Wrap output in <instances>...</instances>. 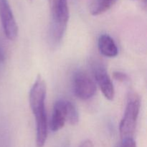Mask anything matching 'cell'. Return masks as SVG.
<instances>
[{
    "mask_svg": "<svg viewBox=\"0 0 147 147\" xmlns=\"http://www.w3.org/2000/svg\"><path fill=\"white\" fill-rule=\"evenodd\" d=\"M0 20L6 37L14 40L18 36V25L8 0H0Z\"/></svg>",
    "mask_w": 147,
    "mask_h": 147,
    "instance_id": "5b68a950",
    "label": "cell"
},
{
    "mask_svg": "<svg viewBox=\"0 0 147 147\" xmlns=\"http://www.w3.org/2000/svg\"><path fill=\"white\" fill-rule=\"evenodd\" d=\"M47 85L40 76H37L29 95L30 109L35 119L36 146H45L48 136V123L45 110Z\"/></svg>",
    "mask_w": 147,
    "mask_h": 147,
    "instance_id": "6da1fadb",
    "label": "cell"
},
{
    "mask_svg": "<svg viewBox=\"0 0 147 147\" xmlns=\"http://www.w3.org/2000/svg\"><path fill=\"white\" fill-rule=\"evenodd\" d=\"M117 1L118 0H94L90 7V14L93 16L100 15L111 9Z\"/></svg>",
    "mask_w": 147,
    "mask_h": 147,
    "instance_id": "9c48e42d",
    "label": "cell"
},
{
    "mask_svg": "<svg viewBox=\"0 0 147 147\" xmlns=\"http://www.w3.org/2000/svg\"><path fill=\"white\" fill-rule=\"evenodd\" d=\"M79 121V114L77 109L74 106L73 103L67 100V122H68L70 125L77 124Z\"/></svg>",
    "mask_w": 147,
    "mask_h": 147,
    "instance_id": "30bf717a",
    "label": "cell"
},
{
    "mask_svg": "<svg viewBox=\"0 0 147 147\" xmlns=\"http://www.w3.org/2000/svg\"><path fill=\"white\" fill-rule=\"evenodd\" d=\"M141 107V99L136 93H131L128 98L124 114L119 124L121 139L133 138Z\"/></svg>",
    "mask_w": 147,
    "mask_h": 147,
    "instance_id": "3957f363",
    "label": "cell"
},
{
    "mask_svg": "<svg viewBox=\"0 0 147 147\" xmlns=\"http://www.w3.org/2000/svg\"><path fill=\"white\" fill-rule=\"evenodd\" d=\"M67 100L65 99H59L55 103L50 121V129L53 131L62 129L67 122Z\"/></svg>",
    "mask_w": 147,
    "mask_h": 147,
    "instance_id": "52a82bcc",
    "label": "cell"
},
{
    "mask_svg": "<svg viewBox=\"0 0 147 147\" xmlns=\"http://www.w3.org/2000/svg\"><path fill=\"white\" fill-rule=\"evenodd\" d=\"M113 77L116 80L119 82H122V83H124V82L129 80V77L127 75L121 71H115L113 73Z\"/></svg>",
    "mask_w": 147,
    "mask_h": 147,
    "instance_id": "7c38bea8",
    "label": "cell"
},
{
    "mask_svg": "<svg viewBox=\"0 0 147 147\" xmlns=\"http://www.w3.org/2000/svg\"><path fill=\"white\" fill-rule=\"evenodd\" d=\"M30 1H32V0H30Z\"/></svg>",
    "mask_w": 147,
    "mask_h": 147,
    "instance_id": "5bb4252c",
    "label": "cell"
},
{
    "mask_svg": "<svg viewBox=\"0 0 147 147\" xmlns=\"http://www.w3.org/2000/svg\"><path fill=\"white\" fill-rule=\"evenodd\" d=\"M94 78L100 88L102 93L107 100H113L115 96V90L110 76L104 66L96 64L93 67Z\"/></svg>",
    "mask_w": 147,
    "mask_h": 147,
    "instance_id": "8992f818",
    "label": "cell"
},
{
    "mask_svg": "<svg viewBox=\"0 0 147 147\" xmlns=\"http://www.w3.org/2000/svg\"><path fill=\"white\" fill-rule=\"evenodd\" d=\"M98 47L100 54L106 57H115L119 53L116 42L109 34H102L99 37Z\"/></svg>",
    "mask_w": 147,
    "mask_h": 147,
    "instance_id": "ba28073f",
    "label": "cell"
},
{
    "mask_svg": "<svg viewBox=\"0 0 147 147\" xmlns=\"http://www.w3.org/2000/svg\"><path fill=\"white\" fill-rule=\"evenodd\" d=\"M79 147H93V143L90 139H87L82 142Z\"/></svg>",
    "mask_w": 147,
    "mask_h": 147,
    "instance_id": "4fadbf2b",
    "label": "cell"
},
{
    "mask_svg": "<svg viewBox=\"0 0 147 147\" xmlns=\"http://www.w3.org/2000/svg\"><path fill=\"white\" fill-rule=\"evenodd\" d=\"M116 147H136V143L133 138H126L121 139Z\"/></svg>",
    "mask_w": 147,
    "mask_h": 147,
    "instance_id": "8fae6325",
    "label": "cell"
},
{
    "mask_svg": "<svg viewBox=\"0 0 147 147\" xmlns=\"http://www.w3.org/2000/svg\"><path fill=\"white\" fill-rule=\"evenodd\" d=\"M48 3L52 16V37L55 42H59L65 33L70 18L68 0H48Z\"/></svg>",
    "mask_w": 147,
    "mask_h": 147,
    "instance_id": "7a4b0ae2",
    "label": "cell"
},
{
    "mask_svg": "<svg viewBox=\"0 0 147 147\" xmlns=\"http://www.w3.org/2000/svg\"><path fill=\"white\" fill-rule=\"evenodd\" d=\"M73 90L78 98L86 100L93 97L96 92V85L87 73L78 70L73 76Z\"/></svg>",
    "mask_w": 147,
    "mask_h": 147,
    "instance_id": "277c9868",
    "label": "cell"
}]
</instances>
